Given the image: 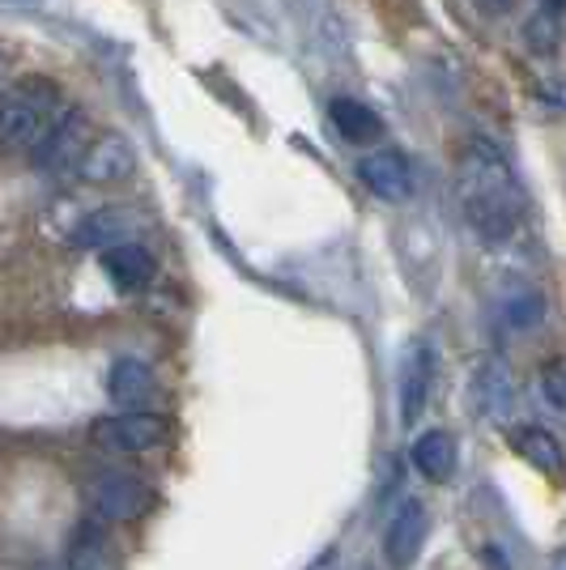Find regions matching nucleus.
Returning a JSON list of instances; mask_svg holds the SVG:
<instances>
[{
    "label": "nucleus",
    "instance_id": "7",
    "mask_svg": "<svg viewBox=\"0 0 566 570\" xmlns=\"http://www.w3.org/2000/svg\"><path fill=\"white\" fill-rule=\"evenodd\" d=\"M426 532H430V515H426L422 502L418 499L401 502V511L388 520V532H383V553H388V562L397 570L413 567L426 546Z\"/></svg>",
    "mask_w": 566,
    "mask_h": 570
},
{
    "label": "nucleus",
    "instance_id": "19",
    "mask_svg": "<svg viewBox=\"0 0 566 570\" xmlns=\"http://www.w3.org/2000/svg\"><path fill=\"white\" fill-rule=\"evenodd\" d=\"M502 315L516 324V328H533V324H541V298L537 294H516L507 307H502Z\"/></svg>",
    "mask_w": 566,
    "mask_h": 570
},
{
    "label": "nucleus",
    "instance_id": "18",
    "mask_svg": "<svg viewBox=\"0 0 566 570\" xmlns=\"http://www.w3.org/2000/svg\"><path fill=\"white\" fill-rule=\"evenodd\" d=\"M524 39H528V48L541 51V56L558 48V18H554V9L533 13V18H528V26H524Z\"/></svg>",
    "mask_w": 566,
    "mask_h": 570
},
{
    "label": "nucleus",
    "instance_id": "14",
    "mask_svg": "<svg viewBox=\"0 0 566 570\" xmlns=\"http://www.w3.org/2000/svg\"><path fill=\"white\" fill-rule=\"evenodd\" d=\"M137 230V217L128 214L124 205H107V209H98V214H90L77 230H72V243L77 247H116L119 243H128V235Z\"/></svg>",
    "mask_w": 566,
    "mask_h": 570
},
{
    "label": "nucleus",
    "instance_id": "25",
    "mask_svg": "<svg viewBox=\"0 0 566 570\" xmlns=\"http://www.w3.org/2000/svg\"><path fill=\"white\" fill-rule=\"evenodd\" d=\"M563 4H566V0H549V9H563Z\"/></svg>",
    "mask_w": 566,
    "mask_h": 570
},
{
    "label": "nucleus",
    "instance_id": "3",
    "mask_svg": "<svg viewBox=\"0 0 566 570\" xmlns=\"http://www.w3.org/2000/svg\"><path fill=\"white\" fill-rule=\"evenodd\" d=\"M90 145H95L90 116L69 107L65 116L56 119V128L39 141V149L30 154V163H35L39 175H77L81 163H86V154H90Z\"/></svg>",
    "mask_w": 566,
    "mask_h": 570
},
{
    "label": "nucleus",
    "instance_id": "6",
    "mask_svg": "<svg viewBox=\"0 0 566 570\" xmlns=\"http://www.w3.org/2000/svg\"><path fill=\"white\" fill-rule=\"evenodd\" d=\"M358 179L367 184L371 196L388 200V205H401L413 196V170H409V158L397 154V149H375L358 163Z\"/></svg>",
    "mask_w": 566,
    "mask_h": 570
},
{
    "label": "nucleus",
    "instance_id": "23",
    "mask_svg": "<svg viewBox=\"0 0 566 570\" xmlns=\"http://www.w3.org/2000/svg\"><path fill=\"white\" fill-rule=\"evenodd\" d=\"M477 4H481V9H490V13H502L511 0H477Z\"/></svg>",
    "mask_w": 566,
    "mask_h": 570
},
{
    "label": "nucleus",
    "instance_id": "17",
    "mask_svg": "<svg viewBox=\"0 0 566 570\" xmlns=\"http://www.w3.org/2000/svg\"><path fill=\"white\" fill-rule=\"evenodd\" d=\"M516 452L545 476H563L566 473V455L563 443L541 426H519L516 430Z\"/></svg>",
    "mask_w": 566,
    "mask_h": 570
},
{
    "label": "nucleus",
    "instance_id": "5",
    "mask_svg": "<svg viewBox=\"0 0 566 570\" xmlns=\"http://www.w3.org/2000/svg\"><path fill=\"white\" fill-rule=\"evenodd\" d=\"M90 439L107 452H149L166 439V417L158 413H107L90 426Z\"/></svg>",
    "mask_w": 566,
    "mask_h": 570
},
{
    "label": "nucleus",
    "instance_id": "20",
    "mask_svg": "<svg viewBox=\"0 0 566 570\" xmlns=\"http://www.w3.org/2000/svg\"><path fill=\"white\" fill-rule=\"evenodd\" d=\"M541 392L545 401L554 404V409H563L566 413V362H549L541 371Z\"/></svg>",
    "mask_w": 566,
    "mask_h": 570
},
{
    "label": "nucleus",
    "instance_id": "15",
    "mask_svg": "<svg viewBox=\"0 0 566 570\" xmlns=\"http://www.w3.org/2000/svg\"><path fill=\"white\" fill-rule=\"evenodd\" d=\"M69 570H119V558L98 523H81L69 537Z\"/></svg>",
    "mask_w": 566,
    "mask_h": 570
},
{
    "label": "nucleus",
    "instance_id": "21",
    "mask_svg": "<svg viewBox=\"0 0 566 570\" xmlns=\"http://www.w3.org/2000/svg\"><path fill=\"white\" fill-rule=\"evenodd\" d=\"M13 86V60H9V51H0V95Z\"/></svg>",
    "mask_w": 566,
    "mask_h": 570
},
{
    "label": "nucleus",
    "instance_id": "1",
    "mask_svg": "<svg viewBox=\"0 0 566 570\" xmlns=\"http://www.w3.org/2000/svg\"><path fill=\"white\" fill-rule=\"evenodd\" d=\"M460 200L465 217L486 243H507L519 226V188L511 170L498 163L490 149H472L460 175Z\"/></svg>",
    "mask_w": 566,
    "mask_h": 570
},
{
    "label": "nucleus",
    "instance_id": "2",
    "mask_svg": "<svg viewBox=\"0 0 566 570\" xmlns=\"http://www.w3.org/2000/svg\"><path fill=\"white\" fill-rule=\"evenodd\" d=\"M65 111V95L51 77H13V86L0 95V154L30 158Z\"/></svg>",
    "mask_w": 566,
    "mask_h": 570
},
{
    "label": "nucleus",
    "instance_id": "13",
    "mask_svg": "<svg viewBox=\"0 0 566 570\" xmlns=\"http://www.w3.org/2000/svg\"><path fill=\"white\" fill-rule=\"evenodd\" d=\"M329 119L332 128H336V137L350 145H371L383 137V119L367 102H358V98H332Z\"/></svg>",
    "mask_w": 566,
    "mask_h": 570
},
{
    "label": "nucleus",
    "instance_id": "8",
    "mask_svg": "<svg viewBox=\"0 0 566 570\" xmlns=\"http://www.w3.org/2000/svg\"><path fill=\"white\" fill-rule=\"evenodd\" d=\"M430 383H435V354H430L426 341H409L401 354V422L404 426H413L426 413Z\"/></svg>",
    "mask_w": 566,
    "mask_h": 570
},
{
    "label": "nucleus",
    "instance_id": "24",
    "mask_svg": "<svg viewBox=\"0 0 566 570\" xmlns=\"http://www.w3.org/2000/svg\"><path fill=\"white\" fill-rule=\"evenodd\" d=\"M549 570H566V553H558V558H554V567Z\"/></svg>",
    "mask_w": 566,
    "mask_h": 570
},
{
    "label": "nucleus",
    "instance_id": "10",
    "mask_svg": "<svg viewBox=\"0 0 566 570\" xmlns=\"http://www.w3.org/2000/svg\"><path fill=\"white\" fill-rule=\"evenodd\" d=\"M133 167H137L133 145L124 141V137H116V132H107V137H95V145H90V154H86V163H81L77 175L86 184H116Z\"/></svg>",
    "mask_w": 566,
    "mask_h": 570
},
{
    "label": "nucleus",
    "instance_id": "22",
    "mask_svg": "<svg viewBox=\"0 0 566 570\" xmlns=\"http://www.w3.org/2000/svg\"><path fill=\"white\" fill-rule=\"evenodd\" d=\"M332 567H336V553L329 549V553H324V558H315V562H311L308 570H332Z\"/></svg>",
    "mask_w": 566,
    "mask_h": 570
},
{
    "label": "nucleus",
    "instance_id": "16",
    "mask_svg": "<svg viewBox=\"0 0 566 570\" xmlns=\"http://www.w3.org/2000/svg\"><path fill=\"white\" fill-rule=\"evenodd\" d=\"M413 469L430 481H448L456 473V439L448 430H426L413 439Z\"/></svg>",
    "mask_w": 566,
    "mask_h": 570
},
{
    "label": "nucleus",
    "instance_id": "11",
    "mask_svg": "<svg viewBox=\"0 0 566 570\" xmlns=\"http://www.w3.org/2000/svg\"><path fill=\"white\" fill-rule=\"evenodd\" d=\"M472 404L481 409V417H495L502 422L516 404V392H511V375L498 357H481L477 362V375H472Z\"/></svg>",
    "mask_w": 566,
    "mask_h": 570
},
{
    "label": "nucleus",
    "instance_id": "12",
    "mask_svg": "<svg viewBox=\"0 0 566 570\" xmlns=\"http://www.w3.org/2000/svg\"><path fill=\"white\" fill-rule=\"evenodd\" d=\"M103 268H107L111 285L128 289V294L154 282V256L145 252L142 243H116V247H107L103 252Z\"/></svg>",
    "mask_w": 566,
    "mask_h": 570
},
{
    "label": "nucleus",
    "instance_id": "4",
    "mask_svg": "<svg viewBox=\"0 0 566 570\" xmlns=\"http://www.w3.org/2000/svg\"><path fill=\"white\" fill-rule=\"evenodd\" d=\"M90 511L107 523H128L142 520L149 511V485L137 473H98L86 490Z\"/></svg>",
    "mask_w": 566,
    "mask_h": 570
},
{
    "label": "nucleus",
    "instance_id": "9",
    "mask_svg": "<svg viewBox=\"0 0 566 570\" xmlns=\"http://www.w3.org/2000/svg\"><path fill=\"white\" fill-rule=\"evenodd\" d=\"M158 392V380L149 371V362L142 357H116L111 371H107V401L116 404L119 413H137L154 401Z\"/></svg>",
    "mask_w": 566,
    "mask_h": 570
}]
</instances>
